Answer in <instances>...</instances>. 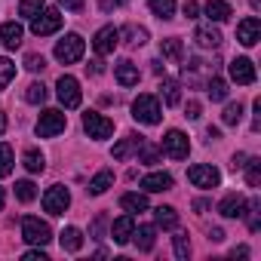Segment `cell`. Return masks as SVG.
Returning a JSON list of instances; mask_svg holds the SVG:
<instances>
[{"mask_svg": "<svg viewBox=\"0 0 261 261\" xmlns=\"http://www.w3.org/2000/svg\"><path fill=\"white\" fill-rule=\"evenodd\" d=\"M83 53H86V43H83L80 34H68V37H62V40L56 43V59H59L62 65H74V62H80Z\"/></svg>", "mask_w": 261, "mask_h": 261, "instance_id": "6da1fadb", "label": "cell"}, {"mask_svg": "<svg viewBox=\"0 0 261 261\" xmlns=\"http://www.w3.org/2000/svg\"><path fill=\"white\" fill-rule=\"evenodd\" d=\"M133 117H136L139 123H145V126H157L160 117H163L160 101H157L154 95H139V98L133 101Z\"/></svg>", "mask_w": 261, "mask_h": 261, "instance_id": "7a4b0ae2", "label": "cell"}, {"mask_svg": "<svg viewBox=\"0 0 261 261\" xmlns=\"http://www.w3.org/2000/svg\"><path fill=\"white\" fill-rule=\"evenodd\" d=\"M65 126H68V117H65L62 111L49 108V111H43L40 120H37V136H40V139H53V136L62 133Z\"/></svg>", "mask_w": 261, "mask_h": 261, "instance_id": "3957f363", "label": "cell"}, {"mask_svg": "<svg viewBox=\"0 0 261 261\" xmlns=\"http://www.w3.org/2000/svg\"><path fill=\"white\" fill-rule=\"evenodd\" d=\"M22 237H25L28 243H34V246H46V243L53 240V230H49L46 221L28 215V218H22Z\"/></svg>", "mask_w": 261, "mask_h": 261, "instance_id": "277c9868", "label": "cell"}, {"mask_svg": "<svg viewBox=\"0 0 261 261\" xmlns=\"http://www.w3.org/2000/svg\"><path fill=\"white\" fill-rule=\"evenodd\" d=\"M62 22H65V16H62L59 10H43V13H37V16L31 19V31H34L37 37H46V34H56V31L62 28Z\"/></svg>", "mask_w": 261, "mask_h": 261, "instance_id": "5b68a950", "label": "cell"}, {"mask_svg": "<svg viewBox=\"0 0 261 261\" xmlns=\"http://www.w3.org/2000/svg\"><path fill=\"white\" fill-rule=\"evenodd\" d=\"M56 92H59V101H62L65 108H80V101H83L80 83H77L71 74H62V77H59V83H56Z\"/></svg>", "mask_w": 261, "mask_h": 261, "instance_id": "8992f818", "label": "cell"}, {"mask_svg": "<svg viewBox=\"0 0 261 261\" xmlns=\"http://www.w3.org/2000/svg\"><path fill=\"white\" fill-rule=\"evenodd\" d=\"M83 129L89 133V139H108L111 133H114V120H108V117H101L98 111H86L83 114Z\"/></svg>", "mask_w": 261, "mask_h": 261, "instance_id": "52a82bcc", "label": "cell"}, {"mask_svg": "<svg viewBox=\"0 0 261 261\" xmlns=\"http://www.w3.org/2000/svg\"><path fill=\"white\" fill-rule=\"evenodd\" d=\"M191 151V142L185 133H178V129H169V133L163 136V154H169L172 160H185Z\"/></svg>", "mask_w": 261, "mask_h": 261, "instance_id": "ba28073f", "label": "cell"}, {"mask_svg": "<svg viewBox=\"0 0 261 261\" xmlns=\"http://www.w3.org/2000/svg\"><path fill=\"white\" fill-rule=\"evenodd\" d=\"M68 203H71V194H68V188H62V185H53V188L43 194V209H46L49 215H65Z\"/></svg>", "mask_w": 261, "mask_h": 261, "instance_id": "9c48e42d", "label": "cell"}, {"mask_svg": "<svg viewBox=\"0 0 261 261\" xmlns=\"http://www.w3.org/2000/svg\"><path fill=\"white\" fill-rule=\"evenodd\" d=\"M188 181H191L194 188H215V185L221 181V175H218V169H215V166L197 163V166H191V169H188Z\"/></svg>", "mask_w": 261, "mask_h": 261, "instance_id": "30bf717a", "label": "cell"}, {"mask_svg": "<svg viewBox=\"0 0 261 261\" xmlns=\"http://www.w3.org/2000/svg\"><path fill=\"white\" fill-rule=\"evenodd\" d=\"M237 40H240L243 46H255V43L261 40V22H258L255 16L243 19V22L237 25Z\"/></svg>", "mask_w": 261, "mask_h": 261, "instance_id": "8fae6325", "label": "cell"}, {"mask_svg": "<svg viewBox=\"0 0 261 261\" xmlns=\"http://www.w3.org/2000/svg\"><path fill=\"white\" fill-rule=\"evenodd\" d=\"M117 43H120V31H117L114 25H108V28H101V31L95 34L92 49H95L98 56H108V53H114V49H117Z\"/></svg>", "mask_w": 261, "mask_h": 261, "instance_id": "7c38bea8", "label": "cell"}, {"mask_svg": "<svg viewBox=\"0 0 261 261\" xmlns=\"http://www.w3.org/2000/svg\"><path fill=\"white\" fill-rule=\"evenodd\" d=\"M230 77L240 83V86H252L255 83V65H252V59H233L230 62Z\"/></svg>", "mask_w": 261, "mask_h": 261, "instance_id": "4fadbf2b", "label": "cell"}, {"mask_svg": "<svg viewBox=\"0 0 261 261\" xmlns=\"http://www.w3.org/2000/svg\"><path fill=\"white\" fill-rule=\"evenodd\" d=\"M133 230H136L133 215H123V218H117V221L111 224V237H114V243H120V246L133 240Z\"/></svg>", "mask_w": 261, "mask_h": 261, "instance_id": "5bb4252c", "label": "cell"}, {"mask_svg": "<svg viewBox=\"0 0 261 261\" xmlns=\"http://www.w3.org/2000/svg\"><path fill=\"white\" fill-rule=\"evenodd\" d=\"M22 25L19 22H4V25H0V40H4V46L7 49H19L22 46Z\"/></svg>", "mask_w": 261, "mask_h": 261, "instance_id": "9a60e30c", "label": "cell"}, {"mask_svg": "<svg viewBox=\"0 0 261 261\" xmlns=\"http://www.w3.org/2000/svg\"><path fill=\"white\" fill-rule=\"evenodd\" d=\"M114 74H117V83H120V86H136V83H139V68L129 62V59L117 62V65H114Z\"/></svg>", "mask_w": 261, "mask_h": 261, "instance_id": "2e32d148", "label": "cell"}, {"mask_svg": "<svg viewBox=\"0 0 261 261\" xmlns=\"http://www.w3.org/2000/svg\"><path fill=\"white\" fill-rule=\"evenodd\" d=\"M142 188H145L148 194L169 191V188H172V175H169V172H151V175H145V178H142Z\"/></svg>", "mask_w": 261, "mask_h": 261, "instance_id": "e0dca14e", "label": "cell"}, {"mask_svg": "<svg viewBox=\"0 0 261 261\" xmlns=\"http://www.w3.org/2000/svg\"><path fill=\"white\" fill-rule=\"evenodd\" d=\"M142 142H145V136H139V133H129L120 145H114V160H126L133 151H139L142 148Z\"/></svg>", "mask_w": 261, "mask_h": 261, "instance_id": "ac0fdd59", "label": "cell"}, {"mask_svg": "<svg viewBox=\"0 0 261 261\" xmlns=\"http://www.w3.org/2000/svg\"><path fill=\"white\" fill-rule=\"evenodd\" d=\"M194 40H197V46H203V49H218V46H221V31H218V28H197V31H194Z\"/></svg>", "mask_w": 261, "mask_h": 261, "instance_id": "d6986e66", "label": "cell"}, {"mask_svg": "<svg viewBox=\"0 0 261 261\" xmlns=\"http://www.w3.org/2000/svg\"><path fill=\"white\" fill-rule=\"evenodd\" d=\"M243 206H246V200H243L240 194H227V197L218 203V212H221L224 218H240V215H243Z\"/></svg>", "mask_w": 261, "mask_h": 261, "instance_id": "ffe728a7", "label": "cell"}, {"mask_svg": "<svg viewBox=\"0 0 261 261\" xmlns=\"http://www.w3.org/2000/svg\"><path fill=\"white\" fill-rule=\"evenodd\" d=\"M133 237H136V246H139L142 252H151V249H154V243H157V227L142 224L139 230H133Z\"/></svg>", "mask_w": 261, "mask_h": 261, "instance_id": "44dd1931", "label": "cell"}, {"mask_svg": "<svg viewBox=\"0 0 261 261\" xmlns=\"http://www.w3.org/2000/svg\"><path fill=\"white\" fill-rule=\"evenodd\" d=\"M206 16H209V22H227L233 16V10H230V4H224V0H209Z\"/></svg>", "mask_w": 261, "mask_h": 261, "instance_id": "7402d4cb", "label": "cell"}, {"mask_svg": "<svg viewBox=\"0 0 261 261\" xmlns=\"http://www.w3.org/2000/svg\"><path fill=\"white\" fill-rule=\"evenodd\" d=\"M111 185H114V172H111V169H101V172L89 181V188H86V191H89L92 197H98V194H105Z\"/></svg>", "mask_w": 261, "mask_h": 261, "instance_id": "603a6c76", "label": "cell"}, {"mask_svg": "<svg viewBox=\"0 0 261 261\" xmlns=\"http://www.w3.org/2000/svg\"><path fill=\"white\" fill-rule=\"evenodd\" d=\"M154 218H157V224L166 227V230L178 227V212H175L172 206H157V209H154Z\"/></svg>", "mask_w": 261, "mask_h": 261, "instance_id": "cb8c5ba5", "label": "cell"}, {"mask_svg": "<svg viewBox=\"0 0 261 261\" xmlns=\"http://www.w3.org/2000/svg\"><path fill=\"white\" fill-rule=\"evenodd\" d=\"M120 206H123L126 212H145V209H148V197H145V194H123V197H120Z\"/></svg>", "mask_w": 261, "mask_h": 261, "instance_id": "d4e9b609", "label": "cell"}, {"mask_svg": "<svg viewBox=\"0 0 261 261\" xmlns=\"http://www.w3.org/2000/svg\"><path fill=\"white\" fill-rule=\"evenodd\" d=\"M160 95H163V101H166L169 108H175V105L181 101V86H178L175 80H163V83H160Z\"/></svg>", "mask_w": 261, "mask_h": 261, "instance_id": "484cf974", "label": "cell"}, {"mask_svg": "<svg viewBox=\"0 0 261 261\" xmlns=\"http://www.w3.org/2000/svg\"><path fill=\"white\" fill-rule=\"evenodd\" d=\"M59 240H62V249H68V252H80V246H83V233L77 227H65Z\"/></svg>", "mask_w": 261, "mask_h": 261, "instance_id": "4316f807", "label": "cell"}, {"mask_svg": "<svg viewBox=\"0 0 261 261\" xmlns=\"http://www.w3.org/2000/svg\"><path fill=\"white\" fill-rule=\"evenodd\" d=\"M160 49H163V56H169L172 62H181V59H185V49H181V40H178V37H166V40L160 43Z\"/></svg>", "mask_w": 261, "mask_h": 261, "instance_id": "83f0119b", "label": "cell"}, {"mask_svg": "<svg viewBox=\"0 0 261 261\" xmlns=\"http://www.w3.org/2000/svg\"><path fill=\"white\" fill-rule=\"evenodd\" d=\"M206 92H209L212 101H224V98H227V83H224L221 77H212V80L206 83Z\"/></svg>", "mask_w": 261, "mask_h": 261, "instance_id": "f1b7e54d", "label": "cell"}, {"mask_svg": "<svg viewBox=\"0 0 261 261\" xmlns=\"http://www.w3.org/2000/svg\"><path fill=\"white\" fill-rule=\"evenodd\" d=\"M148 7L154 10V16L172 19V13H175V0H148Z\"/></svg>", "mask_w": 261, "mask_h": 261, "instance_id": "f546056e", "label": "cell"}, {"mask_svg": "<svg viewBox=\"0 0 261 261\" xmlns=\"http://www.w3.org/2000/svg\"><path fill=\"white\" fill-rule=\"evenodd\" d=\"M123 37H126L129 46H142V43L148 40V31H145V28H136V25H126V28H123Z\"/></svg>", "mask_w": 261, "mask_h": 261, "instance_id": "4dcf8cb0", "label": "cell"}, {"mask_svg": "<svg viewBox=\"0 0 261 261\" xmlns=\"http://www.w3.org/2000/svg\"><path fill=\"white\" fill-rule=\"evenodd\" d=\"M243 166H246V181H249V188H258V185H261V160L252 157V160L243 163Z\"/></svg>", "mask_w": 261, "mask_h": 261, "instance_id": "1f68e13d", "label": "cell"}, {"mask_svg": "<svg viewBox=\"0 0 261 261\" xmlns=\"http://www.w3.org/2000/svg\"><path fill=\"white\" fill-rule=\"evenodd\" d=\"M46 95H49V92H46V86H43V83H31V86L25 89V101H31V105H43V101H46Z\"/></svg>", "mask_w": 261, "mask_h": 261, "instance_id": "d6a6232c", "label": "cell"}, {"mask_svg": "<svg viewBox=\"0 0 261 261\" xmlns=\"http://www.w3.org/2000/svg\"><path fill=\"white\" fill-rule=\"evenodd\" d=\"M25 169L28 172H43L46 169V160L40 151H25Z\"/></svg>", "mask_w": 261, "mask_h": 261, "instance_id": "836d02e7", "label": "cell"}, {"mask_svg": "<svg viewBox=\"0 0 261 261\" xmlns=\"http://www.w3.org/2000/svg\"><path fill=\"white\" fill-rule=\"evenodd\" d=\"M16 197H19L22 203H31V200L37 197V185L28 181V178H25V181H16Z\"/></svg>", "mask_w": 261, "mask_h": 261, "instance_id": "e575fe53", "label": "cell"}, {"mask_svg": "<svg viewBox=\"0 0 261 261\" xmlns=\"http://www.w3.org/2000/svg\"><path fill=\"white\" fill-rule=\"evenodd\" d=\"M13 172V148L0 145V178H7Z\"/></svg>", "mask_w": 261, "mask_h": 261, "instance_id": "d590c367", "label": "cell"}, {"mask_svg": "<svg viewBox=\"0 0 261 261\" xmlns=\"http://www.w3.org/2000/svg\"><path fill=\"white\" fill-rule=\"evenodd\" d=\"M221 120H224L227 126H237V123L243 120V105H240V101L227 105V108H224V114H221Z\"/></svg>", "mask_w": 261, "mask_h": 261, "instance_id": "8d00e7d4", "label": "cell"}, {"mask_svg": "<svg viewBox=\"0 0 261 261\" xmlns=\"http://www.w3.org/2000/svg\"><path fill=\"white\" fill-rule=\"evenodd\" d=\"M16 77V65L10 62V59H0V92L7 89V83Z\"/></svg>", "mask_w": 261, "mask_h": 261, "instance_id": "74e56055", "label": "cell"}, {"mask_svg": "<svg viewBox=\"0 0 261 261\" xmlns=\"http://www.w3.org/2000/svg\"><path fill=\"white\" fill-rule=\"evenodd\" d=\"M40 10H43V0H22L19 4V16H25V19H34Z\"/></svg>", "mask_w": 261, "mask_h": 261, "instance_id": "f35d334b", "label": "cell"}, {"mask_svg": "<svg viewBox=\"0 0 261 261\" xmlns=\"http://www.w3.org/2000/svg\"><path fill=\"white\" fill-rule=\"evenodd\" d=\"M246 212H249V230H258L261 227V221H258V209H261V200H252L249 206H243Z\"/></svg>", "mask_w": 261, "mask_h": 261, "instance_id": "ab89813d", "label": "cell"}, {"mask_svg": "<svg viewBox=\"0 0 261 261\" xmlns=\"http://www.w3.org/2000/svg\"><path fill=\"white\" fill-rule=\"evenodd\" d=\"M25 68H28V71H43V68H46V59L37 56V53H28V56H25Z\"/></svg>", "mask_w": 261, "mask_h": 261, "instance_id": "60d3db41", "label": "cell"}, {"mask_svg": "<svg viewBox=\"0 0 261 261\" xmlns=\"http://www.w3.org/2000/svg\"><path fill=\"white\" fill-rule=\"evenodd\" d=\"M175 255H178V258H188V255H191V243H188V233H178V237H175Z\"/></svg>", "mask_w": 261, "mask_h": 261, "instance_id": "b9f144b4", "label": "cell"}, {"mask_svg": "<svg viewBox=\"0 0 261 261\" xmlns=\"http://www.w3.org/2000/svg\"><path fill=\"white\" fill-rule=\"evenodd\" d=\"M139 154H142V163H157V148H151V145H145L142 142V148H139Z\"/></svg>", "mask_w": 261, "mask_h": 261, "instance_id": "7bdbcfd3", "label": "cell"}, {"mask_svg": "<svg viewBox=\"0 0 261 261\" xmlns=\"http://www.w3.org/2000/svg\"><path fill=\"white\" fill-rule=\"evenodd\" d=\"M185 117L197 120V117H200V101H188V108H185Z\"/></svg>", "mask_w": 261, "mask_h": 261, "instance_id": "ee69618b", "label": "cell"}, {"mask_svg": "<svg viewBox=\"0 0 261 261\" xmlns=\"http://www.w3.org/2000/svg\"><path fill=\"white\" fill-rule=\"evenodd\" d=\"M197 13H200V7L194 4V0H188L185 4V19H197Z\"/></svg>", "mask_w": 261, "mask_h": 261, "instance_id": "f6af8a7d", "label": "cell"}, {"mask_svg": "<svg viewBox=\"0 0 261 261\" xmlns=\"http://www.w3.org/2000/svg\"><path fill=\"white\" fill-rule=\"evenodd\" d=\"M25 261H46V252L34 249V252H25Z\"/></svg>", "mask_w": 261, "mask_h": 261, "instance_id": "bcb514c9", "label": "cell"}, {"mask_svg": "<svg viewBox=\"0 0 261 261\" xmlns=\"http://www.w3.org/2000/svg\"><path fill=\"white\" fill-rule=\"evenodd\" d=\"M101 227H105V215H98V218H95V224H92V233H95V240H101Z\"/></svg>", "mask_w": 261, "mask_h": 261, "instance_id": "7dc6e473", "label": "cell"}, {"mask_svg": "<svg viewBox=\"0 0 261 261\" xmlns=\"http://www.w3.org/2000/svg\"><path fill=\"white\" fill-rule=\"evenodd\" d=\"M209 240H212V243H221V240H224V230H221V227H212V230H209Z\"/></svg>", "mask_w": 261, "mask_h": 261, "instance_id": "c3c4849f", "label": "cell"}, {"mask_svg": "<svg viewBox=\"0 0 261 261\" xmlns=\"http://www.w3.org/2000/svg\"><path fill=\"white\" fill-rule=\"evenodd\" d=\"M62 4H65L68 10H74V13H77V10H83V0H62Z\"/></svg>", "mask_w": 261, "mask_h": 261, "instance_id": "681fc988", "label": "cell"}, {"mask_svg": "<svg viewBox=\"0 0 261 261\" xmlns=\"http://www.w3.org/2000/svg\"><path fill=\"white\" fill-rule=\"evenodd\" d=\"M206 139H209V142H218V139H221V133H218L215 126H209V129H206Z\"/></svg>", "mask_w": 261, "mask_h": 261, "instance_id": "f907efd6", "label": "cell"}, {"mask_svg": "<svg viewBox=\"0 0 261 261\" xmlns=\"http://www.w3.org/2000/svg\"><path fill=\"white\" fill-rule=\"evenodd\" d=\"M86 68H89V71H92V74H101V71H105V65H101V62H89V65H86Z\"/></svg>", "mask_w": 261, "mask_h": 261, "instance_id": "816d5d0a", "label": "cell"}, {"mask_svg": "<svg viewBox=\"0 0 261 261\" xmlns=\"http://www.w3.org/2000/svg\"><path fill=\"white\" fill-rule=\"evenodd\" d=\"M230 255H233V258H246V255H249V249H246V246H237Z\"/></svg>", "mask_w": 261, "mask_h": 261, "instance_id": "f5cc1de1", "label": "cell"}, {"mask_svg": "<svg viewBox=\"0 0 261 261\" xmlns=\"http://www.w3.org/2000/svg\"><path fill=\"white\" fill-rule=\"evenodd\" d=\"M194 209H197V212H206V209H209V200H197Z\"/></svg>", "mask_w": 261, "mask_h": 261, "instance_id": "db71d44e", "label": "cell"}, {"mask_svg": "<svg viewBox=\"0 0 261 261\" xmlns=\"http://www.w3.org/2000/svg\"><path fill=\"white\" fill-rule=\"evenodd\" d=\"M243 160H246V157H243V154H237V157H233V163H230V166H233V169H243Z\"/></svg>", "mask_w": 261, "mask_h": 261, "instance_id": "11a10c76", "label": "cell"}, {"mask_svg": "<svg viewBox=\"0 0 261 261\" xmlns=\"http://www.w3.org/2000/svg\"><path fill=\"white\" fill-rule=\"evenodd\" d=\"M4 133H7V114L0 111V136H4Z\"/></svg>", "mask_w": 261, "mask_h": 261, "instance_id": "9f6ffc18", "label": "cell"}, {"mask_svg": "<svg viewBox=\"0 0 261 261\" xmlns=\"http://www.w3.org/2000/svg\"><path fill=\"white\" fill-rule=\"evenodd\" d=\"M114 4H117V0H101V10H111Z\"/></svg>", "mask_w": 261, "mask_h": 261, "instance_id": "6f0895ef", "label": "cell"}, {"mask_svg": "<svg viewBox=\"0 0 261 261\" xmlns=\"http://www.w3.org/2000/svg\"><path fill=\"white\" fill-rule=\"evenodd\" d=\"M249 4H252V10H258V7H261V0H249Z\"/></svg>", "mask_w": 261, "mask_h": 261, "instance_id": "680465c9", "label": "cell"}, {"mask_svg": "<svg viewBox=\"0 0 261 261\" xmlns=\"http://www.w3.org/2000/svg\"><path fill=\"white\" fill-rule=\"evenodd\" d=\"M4 200H7V197H4V188H0V209H4Z\"/></svg>", "mask_w": 261, "mask_h": 261, "instance_id": "91938a15", "label": "cell"}, {"mask_svg": "<svg viewBox=\"0 0 261 261\" xmlns=\"http://www.w3.org/2000/svg\"><path fill=\"white\" fill-rule=\"evenodd\" d=\"M117 4H129V0H117Z\"/></svg>", "mask_w": 261, "mask_h": 261, "instance_id": "94428289", "label": "cell"}]
</instances>
